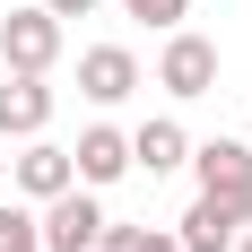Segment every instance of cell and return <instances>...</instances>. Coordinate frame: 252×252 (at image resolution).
<instances>
[{
	"instance_id": "1",
	"label": "cell",
	"mask_w": 252,
	"mask_h": 252,
	"mask_svg": "<svg viewBox=\"0 0 252 252\" xmlns=\"http://www.w3.org/2000/svg\"><path fill=\"white\" fill-rule=\"evenodd\" d=\"M35 235H44V252H87V244L104 235V200L87 191V183H70V191H52V200H44Z\"/></svg>"
},
{
	"instance_id": "2",
	"label": "cell",
	"mask_w": 252,
	"mask_h": 252,
	"mask_svg": "<svg viewBox=\"0 0 252 252\" xmlns=\"http://www.w3.org/2000/svg\"><path fill=\"white\" fill-rule=\"evenodd\" d=\"M0 61L26 70V78H44L52 61H61V18H52V9H9V18H0Z\"/></svg>"
},
{
	"instance_id": "3",
	"label": "cell",
	"mask_w": 252,
	"mask_h": 252,
	"mask_svg": "<svg viewBox=\"0 0 252 252\" xmlns=\"http://www.w3.org/2000/svg\"><path fill=\"white\" fill-rule=\"evenodd\" d=\"M244 226H252V200H218V191H200V200L183 209L174 244H183V252H235Z\"/></svg>"
},
{
	"instance_id": "4",
	"label": "cell",
	"mask_w": 252,
	"mask_h": 252,
	"mask_svg": "<svg viewBox=\"0 0 252 252\" xmlns=\"http://www.w3.org/2000/svg\"><path fill=\"white\" fill-rule=\"evenodd\" d=\"M157 87H165V96H209V87H218V44L191 35V26H174V35H165V61H157Z\"/></svg>"
},
{
	"instance_id": "5",
	"label": "cell",
	"mask_w": 252,
	"mask_h": 252,
	"mask_svg": "<svg viewBox=\"0 0 252 252\" xmlns=\"http://www.w3.org/2000/svg\"><path fill=\"white\" fill-rule=\"evenodd\" d=\"M70 174L87 183V191L122 183V174H130V139H122L113 122H87V130H78V148H70Z\"/></svg>"
},
{
	"instance_id": "6",
	"label": "cell",
	"mask_w": 252,
	"mask_h": 252,
	"mask_svg": "<svg viewBox=\"0 0 252 252\" xmlns=\"http://www.w3.org/2000/svg\"><path fill=\"white\" fill-rule=\"evenodd\" d=\"M183 165H191L200 191H218V200H252V148L244 139H209V148H191Z\"/></svg>"
},
{
	"instance_id": "7",
	"label": "cell",
	"mask_w": 252,
	"mask_h": 252,
	"mask_svg": "<svg viewBox=\"0 0 252 252\" xmlns=\"http://www.w3.org/2000/svg\"><path fill=\"white\" fill-rule=\"evenodd\" d=\"M44 122H52V87L26 78V70H9L0 78V139H35Z\"/></svg>"
},
{
	"instance_id": "8",
	"label": "cell",
	"mask_w": 252,
	"mask_h": 252,
	"mask_svg": "<svg viewBox=\"0 0 252 252\" xmlns=\"http://www.w3.org/2000/svg\"><path fill=\"white\" fill-rule=\"evenodd\" d=\"M130 87H139V61H130L122 44H96V52H78V96H87V104H122Z\"/></svg>"
},
{
	"instance_id": "9",
	"label": "cell",
	"mask_w": 252,
	"mask_h": 252,
	"mask_svg": "<svg viewBox=\"0 0 252 252\" xmlns=\"http://www.w3.org/2000/svg\"><path fill=\"white\" fill-rule=\"evenodd\" d=\"M70 148H52V139H44V130H35V139H26V157H18V191H26V200H52V191H70Z\"/></svg>"
},
{
	"instance_id": "10",
	"label": "cell",
	"mask_w": 252,
	"mask_h": 252,
	"mask_svg": "<svg viewBox=\"0 0 252 252\" xmlns=\"http://www.w3.org/2000/svg\"><path fill=\"white\" fill-rule=\"evenodd\" d=\"M183 157H191V139H183V122H165V113L130 139V165H148V174H174Z\"/></svg>"
},
{
	"instance_id": "11",
	"label": "cell",
	"mask_w": 252,
	"mask_h": 252,
	"mask_svg": "<svg viewBox=\"0 0 252 252\" xmlns=\"http://www.w3.org/2000/svg\"><path fill=\"white\" fill-rule=\"evenodd\" d=\"M87 252H183V244H174L165 226H113V218H104V235H96Z\"/></svg>"
},
{
	"instance_id": "12",
	"label": "cell",
	"mask_w": 252,
	"mask_h": 252,
	"mask_svg": "<svg viewBox=\"0 0 252 252\" xmlns=\"http://www.w3.org/2000/svg\"><path fill=\"white\" fill-rule=\"evenodd\" d=\"M0 252H44V235H35V209L0 200Z\"/></svg>"
},
{
	"instance_id": "13",
	"label": "cell",
	"mask_w": 252,
	"mask_h": 252,
	"mask_svg": "<svg viewBox=\"0 0 252 252\" xmlns=\"http://www.w3.org/2000/svg\"><path fill=\"white\" fill-rule=\"evenodd\" d=\"M122 18H148V26H165V35H174V26L191 18V0H122Z\"/></svg>"
},
{
	"instance_id": "14",
	"label": "cell",
	"mask_w": 252,
	"mask_h": 252,
	"mask_svg": "<svg viewBox=\"0 0 252 252\" xmlns=\"http://www.w3.org/2000/svg\"><path fill=\"white\" fill-rule=\"evenodd\" d=\"M35 9H52V18H96L104 0H35Z\"/></svg>"
},
{
	"instance_id": "15",
	"label": "cell",
	"mask_w": 252,
	"mask_h": 252,
	"mask_svg": "<svg viewBox=\"0 0 252 252\" xmlns=\"http://www.w3.org/2000/svg\"><path fill=\"white\" fill-rule=\"evenodd\" d=\"M235 252H252V226H244V235H235Z\"/></svg>"
},
{
	"instance_id": "16",
	"label": "cell",
	"mask_w": 252,
	"mask_h": 252,
	"mask_svg": "<svg viewBox=\"0 0 252 252\" xmlns=\"http://www.w3.org/2000/svg\"><path fill=\"white\" fill-rule=\"evenodd\" d=\"M0 165H9V157H0Z\"/></svg>"
}]
</instances>
